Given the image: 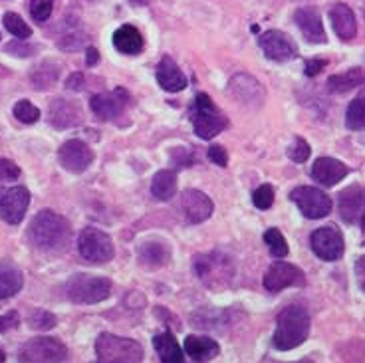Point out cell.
<instances>
[{
    "label": "cell",
    "instance_id": "cell-1",
    "mask_svg": "<svg viewBox=\"0 0 365 363\" xmlns=\"http://www.w3.org/2000/svg\"><path fill=\"white\" fill-rule=\"evenodd\" d=\"M70 236H72L70 223L62 215L50 209L40 210L28 227V240L32 242V246H36L38 250H44V252L68 245Z\"/></svg>",
    "mask_w": 365,
    "mask_h": 363
},
{
    "label": "cell",
    "instance_id": "cell-2",
    "mask_svg": "<svg viewBox=\"0 0 365 363\" xmlns=\"http://www.w3.org/2000/svg\"><path fill=\"white\" fill-rule=\"evenodd\" d=\"M310 336V314L304 306L292 304L284 308L276 319V332L272 336L274 349L290 352L302 345Z\"/></svg>",
    "mask_w": 365,
    "mask_h": 363
},
{
    "label": "cell",
    "instance_id": "cell-3",
    "mask_svg": "<svg viewBox=\"0 0 365 363\" xmlns=\"http://www.w3.org/2000/svg\"><path fill=\"white\" fill-rule=\"evenodd\" d=\"M143 347L135 339L100 334L96 339V362L93 363H141Z\"/></svg>",
    "mask_w": 365,
    "mask_h": 363
},
{
    "label": "cell",
    "instance_id": "cell-4",
    "mask_svg": "<svg viewBox=\"0 0 365 363\" xmlns=\"http://www.w3.org/2000/svg\"><path fill=\"white\" fill-rule=\"evenodd\" d=\"M192 270L199 280L209 288H225L235 278V262L232 258L212 250L207 255H197L192 260Z\"/></svg>",
    "mask_w": 365,
    "mask_h": 363
},
{
    "label": "cell",
    "instance_id": "cell-5",
    "mask_svg": "<svg viewBox=\"0 0 365 363\" xmlns=\"http://www.w3.org/2000/svg\"><path fill=\"white\" fill-rule=\"evenodd\" d=\"M66 296L73 304H98L110 298L111 280L93 274H73L64 286Z\"/></svg>",
    "mask_w": 365,
    "mask_h": 363
},
{
    "label": "cell",
    "instance_id": "cell-6",
    "mask_svg": "<svg viewBox=\"0 0 365 363\" xmlns=\"http://www.w3.org/2000/svg\"><path fill=\"white\" fill-rule=\"evenodd\" d=\"M191 121L195 133L201 139H212L228 128L227 116L220 113V109L215 106V101L210 100L207 93H199L195 98L191 108Z\"/></svg>",
    "mask_w": 365,
    "mask_h": 363
},
{
    "label": "cell",
    "instance_id": "cell-7",
    "mask_svg": "<svg viewBox=\"0 0 365 363\" xmlns=\"http://www.w3.org/2000/svg\"><path fill=\"white\" fill-rule=\"evenodd\" d=\"M68 357L66 345L58 337H32L19 349L22 363H62Z\"/></svg>",
    "mask_w": 365,
    "mask_h": 363
},
{
    "label": "cell",
    "instance_id": "cell-8",
    "mask_svg": "<svg viewBox=\"0 0 365 363\" xmlns=\"http://www.w3.org/2000/svg\"><path fill=\"white\" fill-rule=\"evenodd\" d=\"M78 252L86 262L106 264L113 258L115 248H113V240L103 230L86 227L78 236Z\"/></svg>",
    "mask_w": 365,
    "mask_h": 363
},
{
    "label": "cell",
    "instance_id": "cell-9",
    "mask_svg": "<svg viewBox=\"0 0 365 363\" xmlns=\"http://www.w3.org/2000/svg\"><path fill=\"white\" fill-rule=\"evenodd\" d=\"M290 199L296 203V207L300 209L302 215L306 218H310V220L328 217L331 209H334L331 199L324 191L316 189V187H296L290 193Z\"/></svg>",
    "mask_w": 365,
    "mask_h": 363
},
{
    "label": "cell",
    "instance_id": "cell-10",
    "mask_svg": "<svg viewBox=\"0 0 365 363\" xmlns=\"http://www.w3.org/2000/svg\"><path fill=\"white\" fill-rule=\"evenodd\" d=\"M310 245L314 255L326 260V262H336L344 256V235L338 227H322L316 228L310 236Z\"/></svg>",
    "mask_w": 365,
    "mask_h": 363
},
{
    "label": "cell",
    "instance_id": "cell-11",
    "mask_svg": "<svg viewBox=\"0 0 365 363\" xmlns=\"http://www.w3.org/2000/svg\"><path fill=\"white\" fill-rule=\"evenodd\" d=\"M30 193L26 187H0V218L9 225H20L24 220Z\"/></svg>",
    "mask_w": 365,
    "mask_h": 363
},
{
    "label": "cell",
    "instance_id": "cell-12",
    "mask_svg": "<svg viewBox=\"0 0 365 363\" xmlns=\"http://www.w3.org/2000/svg\"><path fill=\"white\" fill-rule=\"evenodd\" d=\"M228 93H230V98L235 101L252 109L260 108L264 103L266 98V91L262 88V83L255 80L252 76H248V73H237V76H232L230 82H228Z\"/></svg>",
    "mask_w": 365,
    "mask_h": 363
},
{
    "label": "cell",
    "instance_id": "cell-13",
    "mask_svg": "<svg viewBox=\"0 0 365 363\" xmlns=\"http://www.w3.org/2000/svg\"><path fill=\"white\" fill-rule=\"evenodd\" d=\"M306 286V274L290 262H274L264 274V288L268 292H282L284 288Z\"/></svg>",
    "mask_w": 365,
    "mask_h": 363
},
{
    "label": "cell",
    "instance_id": "cell-14",
    "mask_svg": "<svg viewBox=\"0 0 365 363\" xmlns=\"http://www.w3.org/2000/svg\"><path fill=\"white\" fill-rule=\"evenodd\" d=\"M258 44L262 48L266 58L274 60V62H288L298 56L296 42L280 30H266L264 34H260L258 38Z\"/></svg>",
    "mask_w": 365,
    "mask_h": 363
},
{
    "label": "cell",
    "instance_id": "cell-15",
    "mask_svg": "<svg viewBox=\"0 0 365 363\" xmlns=\"http://www.w3.org/2000/svg\"><path fill=\"white\" fill-rule=\"evenodd\" d=\"M129 103L128 91L123 88H118L113 91H106V93H98L91 96L90 108L93 111V116L101 121H111V119L119 118Z\"/></svg>",
    "mask_w": 365,
    "mask_h": 363
},
{
    "label": "cell",
    "instance_id": "cell-16",
    "mask_svg": "<svg viewBox=\"0 0 365 363\" xmlns=\"http://www.w3.org/2000/svg\"><path fill=\"white\" fill-rule=\"evenodd\" d=\"M58 161L70 173H83L93 161V151L80 139H70L58 149Z\"/></svg>",
    "mask_w": 365,
    "mask_h": 363
},
{
    "label": "cell",
    "instance_id": "cell-17",
    "mask_svg": "<svg viewBox=\"0 0 365 363\" xmlns=\"http://www.w3.org/2000/svg\"><path fill=\"white\" fill-rule=\"evenodd\" d=\"M181 210L191 225H199L210 218L212 210H215V203L202 191L187 189L181 193Z\"/></svg>",
    "mask_w": 365,
    "mask_h": 363
},
{
    "label": "cell",
    "instance_id": "cell-18",
    "mask_svg": "<svg viewBox=\"0 0 365 363\" xmlns=\"http://www.w3.org/2000/svg\"><path fill=\"white\" fill-rule=\"evenodd\" d=\"M48 121L56 129H70L83 121L82 106L73 100H54L48 109Z\"/></svg>",
    "mask_w": 365,
    "mask_h": 363
},
{
    "label": "cell",
    "instance_id": "cell-19",
    "mask_svg": "<svg viewBox=\"0 0 365 363\" xmlns=\"http://www.w3.org/2000/svg\"><path fill=\"white\" fill-rule=\"evenodd\" d=\"M294 22L298 24L304 38L310 44H326L328 42L326 30H324V24H322V16H319V12L316 9H312V6L298 9L294 12Z\"/></svg>",
    "mask_w": 365,
    "mask_h": 363
},
{
    "label": "cell",
    "instance_id": "cell-20",
    "mask_svg": "<svg viewBox=\"0 0 365 363\" xmlns=\"http://www.w3.org/2000/svg\"><path fill=\"white\" fill-rule=\"evenodd\" d=\"M312 179L324 187H334L336 183L341 179H346L349 175V167L346 163H341L334 157H319L318 161L312 167Z\"/></svg>",
    "mask_w": 365,
    "mask_h": 363
},
{
    "label": "cell",
    "instance_id": "cell-21",
    "mask_svg": "<svg viewBox=\"0 0 365 363\" xmlns=\"http://www.w3.org/2000/svg\"><path fill=\"white\" fill-rule=\"evenodd\" d=\"M364 189L359 185H351L339 193L338 209L347 225H354L364 218Z\"/></svg>",
    "mask_w": 365,
    "mask_h": 363
},
{
    "label": "cell",
    "instance_id": "cell-22",
    "mask_svg": "<svg viewBox=\"0 0 365 363\" xmlns=\"http://www.w3.org/2000/svg\"><path fill=\"white\" fill-rule=\"evenodd\" d=\"M329 20H331V26H334V32L338 34L339 40L344 42H351L357 34V20L354 10L349 9L347 4H334L329 9Z\"/></svg>",
    "mask_w": 365,
    "mask_h": 363
},
{
    "label": "cell",
    "instance_id": "cell-23",
    "mask_svg": "<svg viewBox=\"0 0 365 363\" xmlns=\"http://www.w3.org/2000/svg\"><path fill=\"white\" fill-rule=\"evenodd\" d=\"M157 82L169 93H177L187 88V76L181 72V68L175 64L171 56L161 58V62L157 64Z\"/></svg>",
    "mask_w": 365,
    "mask_h": 363
},
{
    "label": "cell",
    "instance_id": "cell-24",
    "mask_svg": "<svg viewBox=\"0 0 365 363\" xmlns=\"http://www.w3.org/2000/svg\"><path fill=\"white\" fill-rule=\"evenodd\" d=\"M137 258L143 266L149 268H161L165 264L171 260V246L157 240V238H149L145 242L137 246Z\"/></svg>",
    "mask_w": 365,
    "mask_h": 363
},
{
    "label": "cell",
    "instance_id": "cell-25",
    "mask_svg": "<svg viewBox=\"0 0 365 363\" xmlns=\"http://www.w3.org/2000/svg\"><path fill=\"white\" fill-rule=\"evenodd\" d=\"M111 40H113L115 50L125 56H135L145 48V40L141 36V32H139L135 26H131V24L119 26L118 30L113 32V38H111Z\"/></svg>",
    "mask_w": 365,
    "mask_h": 363
},
{
    "label": "cell",
    "instance_id": "cell-26",
    "mask_svg": "<svg viewBox=\"0 0 365 363\" xmlns=\"http://www.w3.org/2000/svg\"><path fill=\"white\" fill-rule=\"evenodd\" d=\"M185 354L189 355L192 362L202 363L215 359L220 354V347L209 336H189L185 339Z\"/></svg>",
    "mask_w": 365,
    "mask_h": 363
},
{
    "label": "cell",
    "instance_id": "cell-27",
    "mask_svg": "<svg viewBox=\"0 0 365 363\" xmlns=\"http://www.w3.org/2000/svg\"><path fill=\"white\" fill-rule=\"evenodd\" d=\"M24 286V276L14 264L0 262V300L12 298Z\"/></svg>",
    "mask_w": 365,
    "mask_h": 363
},
{
    "label": "cell",
    "instance_id": "cell-28",
    "mask_svg": "<svg viewBox=\"0 0 365 363\" xmlns=\"http://www.w3.org/2000/svg\"><path fill=\"white\" fill-rule=\"evenodd\" d=\"M153 347H155L161 363H185L182 349L179 347L171 332H163V334L153 337Z\"/></svg>",
    "mask_w": 365,
    "mask_h": 363
},
{
    "label": "cell",
    "instance_id": "cell-29",
    "mask_svg": "<svg viewBox=\"0 0 365 363\" xmlns=\"http://www.w3.org/2000/svg\"><path fill=\"white\" fill-rule=\"evenodd\" d=\"M151 193L159 200H171L177 193V173L171 169L155 173L153 181H151Z\"/></svg>",
    "mask_w": 365,
    "mask_h": 363
},
{
    "label": "cell",
    "instance_id": "cell-30",
    "mask_svg": "<svg viewBox=\"0 0 365 363\" xmlns=\"http://www.w3.org/2000/svg\"><path fill=\"white\" fill-rule=\"evenodd\" d=\"M361 83H364V70L361 68H354V70H347L344 73L329 76L328 88L331 93H346V91L359 88Z\"/></svg>",
    "mask_w": 365,
    "mask_h": 363
},
{
    "label": "cell",
    "instance_id": "cell-31",
    "mask_svg": "<svg viewBox=\"0 0 365 363\" xmlns=\"http://www.w3.org/2000/svg\"><path fill=\"white\" fill-rule=\"evenodd\" d=\"M225 318H227V314L225 312H219V310H212V308H202L199 314H195V318L192 322L197 324V327H201V329H219V326H225Z\"/></svg>",
    "mask_w": 365,
    "mask_h": 363
},
{
    "label": "cell",
    "instance_id": "cell-32",
    "mask_svg": "<svg viewBox=\"0 0 365 363\" xmlns=\"http://www.w3.org/2000/svg\"><path fill=\"white\" fill-rule=\"evenodd\" d=\"M365 126V108H364V96H357L356 100L347 106L346 111V128L351 131H359Z\"/></svg>",
    "mask_w": 365,
    "mask_h": 363
},
{
    "label": "cell",
    "instance_id": "cell-33",
    "mask_svg": "<svg viewBox=\"0 0 365 363\" xmlns=\"http://www.w3.org/2000/svg\"><path fill=\"white\" fill-rule=\"evenodd\" d=\"M264 242L268 245V250L270 255L276 256V258H284L288 255V242L284 235L278 230V228H268L264 232Z\"/></svg>",
    "mask_w": 365,
    "mask_h": 363
},
{
    "label": "cell",
    "instance_id": "cell-34",
    "mask_svg": "<svg viewBox=\"0 0 365 363\" xmlns=\"http://www.w3.org/2000/svg\"><path fill=\"white\" fill-rule=\"evenodd\" d=\"M4 26H6V30L12 36L19 38V40H28V38L32 36V28L28 26L26 22L20 19L19 14H14V12H6L4 14Z\"/></svg>",
    "mask_w": 365,
    "mask_h": 363
},
{
    "label": "cell",
    "instance_id": "cell-35",
    "mask_svg": "<svg viewBox=\"0 0 365 363\" xmlns=\"http://www.w3.org/2000/svg\"><path fill=\"white\" fill-rule=\"evenodd\" d=\"M12 113H14V118L22 121V123H26V126H32V123H36L38 119H40V109L28 100L16 101L14 108H12Z\"/></svg>",
    "mask_w": 365,
    "mask_h": 363
},
{
    "label": "cell",
    "instance_id": "cell-36",
    "mask_svg": "<svg viewBox=\"0 0 365 363\" xmlns=\"http://www.w3.org/2000/svg\"><path fill=\"white\" fill-rule=\"evenodd\" d=\"M58 324V319H56L54 314H50V312H46V310H34L30 316H28V326L32 327V329H52Z\"/></svg>",
    "mask_w": 365,
    "mask_h": 363
},
{
    "label": "cell",
    "instance_id": "cell-37",
    "mask_svg": "<svg viewBox=\"0 0 365 363\" xmlns=\"http://www.w3.org/2000/svg\"><path fill=\"white\" fill-rule=\"evenodd\" d=\"M56 0H30V14L36 22H46L54 10Z\"/></svg>",
    "mask_w": 365,
    "mask_h": 363
},
{
    "label": "cell",
    "instance_id": "cell-38",
    "mask_svg": "<svg viewBox=\"0 0 365 363\" xmlns=\"http://www.w3.org/2000/svg\"><path fill=\"white\" fill-rule=\"evenodd\" d=\"M312 149L308 145V141H304L302 137H296L294 143L288 147V157L292 159L294 163H306L310 159Z\"/></svg>",
    "mask_w": 365,
    "mask_h": 363
},
{
    "label": "cell",
    "instance_id": "cell-39",
    "mask_svg": "<svg viewBox=\"0 0 365 363\" xmlns=\"http://www.w3.org/2000/svg\"><path fill=\"white\" fill-rule=\"evenodd\" d=\"M252 203L256 209L268 210L274 205V189L272 185H260L255 193H252Z\"/></svg>",
    "mask_w": 365,
    "mask_h": 363
},
{
    "label": "cell",
    "instance_id": "cell-40",
    "mask_svg": "<svg viewBox=\"0 0 365 363\" xmlns=\"http://www.w3.org/2000/svg\"><path fill=\"white\" fill-rule=\"evenodd\" d=\"M192 163H197V155L195 151H187V149H175L171 155V165H175V169H187Z\"/></svg>",
    "mask_w": 365,
    "mask_h": 363
},
{
    "label": "cell",
    "instance_id": "cell-41",
    "mask_svg": "<svg viewBox=\"0 0 365 363\" xmlns=\"http://www.w3.org/2000/svg\"><path fill=\"white\" fill-rule=\"evenodd\" d=\"M20 177V167L10 159H0V181H16Z\"/></svg>",
    "mask_w": 365,
    "mask_h": 363
},
{
    "label": "cell",
    "instance_id": "cell-42",
    "mask_svg": "<svg viewBox=\"0 0 365 363\" xmlns=\"http://www.w3.org/2000/svg\"><path fill=\"white\" fill-rule=\"evenodd\" d=\"M19 324H20L19 312H16V310H10L9 314L0 316V334L10 332V329H14V327H19Z\"/></svg>",
    "mask_w": 365,
    "mask_h": 363
},
{
    "label": "cell",
    "instance_id": "cell-43",
    "mask_svg": "<svg viewBox=\"0 0 365 363\" xmlns=\"http://www.w3.org/2000/svg\"><path fill=\"white\" fill-rule=\"evenodd\" d=\"M34 50H36V48H34V46L24 44V40H16V42H12V44L6 46V52H9V54L20 56V58H28V56H32Z\"/></svg>",
    "mask_w": 365,
    "mask_h": 363
},
{
    "label": "cell",
    "instance_id": "cell-44",
    "mask_svg": "<svg viewBox=\"0 0 365 363\" xmlns=\"http://www.w3.org/2000/svg\"><path fill=\"white\" fill-rule=\"evenodd\" d=\"M209 159L219 167H227L228 165V153L222 145H210L209 147Z\"/></svg>",
    "mask_w": 365,
    "mask_h": 363
},
{
    "label": "cell",
    "instance_id": "cell-45",
    "mask_svg": "<svg viewBox=\"0 0 365 363\" xmlns=\"http://www.w3.org/2000/svg\"><path fill=\"white\" fill-rule=\"evenodd\" d=\"M326 64H328L326 60H308V62H306V76H310V78L312 76H316L319 70L326 68Z\"/></svg>",
    "mask_w": 365,
    "mask_h": 363
},
{
    "label": "cell",
    "instance_id": "cell-46",
    "mask_svg": "<svg viewBox=\"0 0 365 363\" xmlns=\"http://www.w3.org/2000/svg\"><path fill=\"white\" fill-rule=\"evenodd\" d=\"M82 73H73L72 78L68 80V88H70V90H82Z\"/></svg>",
    "mask_w": 365,
    "mask_h": 363
},
{
    "label": "cell",
    "instance_id": "cell-47",
    "mask_svg": "<svg viewBox=\"0 0 365 363\" xmlns=\"http://www.w3.org/2000/svg\"><path fill=\"white\" fill-rule=\"evenodd\" d=\"M88 66H96L100 62V52L96 50V48H88Z\"/></svg>",
    "mask_w": 365,
    "mask_h": 363
},
{
    "label": "cell",
    "instance_id": "cell-48",
    "mask_svg": "<svg viewBox=\"0 0 365 363\" xmlns=\"http://www.w3.org/2000/svg\"><path fill=\"white\" fill-rule=\"evenodd\" d=\"M357 278H359V286L364 288V258L357 260Z\"/></svg>",
    "mask_w": 365,
    "mask_h": 363
},
{
    "label": "cell",
    "instance_id": "cell-49",
    "mask_svg": "<svg viewBox=\"0 0 365 363\" xmlns=\"http://www.w3.org/2000/svg\"><path fill=\"white\" fill-rule=\"evenodd\" d=\"M4 362H6V354H4V352L0 349V363H4Z\"/></svg>",
    "mask_w": 365,
    "mask_h": 363
},
{
    "label": "cell",
    "instance_id": "cell-50",
    "mask_svg": "<svg viewBox=\"0 0 365 363\" xmlns=\"http://www.w3.org/2000/svg\"><path fill=\"white\" fill-rule=\"evenodd\" d=\"M131 2H135V4H145L147 0H131Z\"/></svg>",
    "mask_w": 365,
    "mask_h": 363
}]
</instances>
